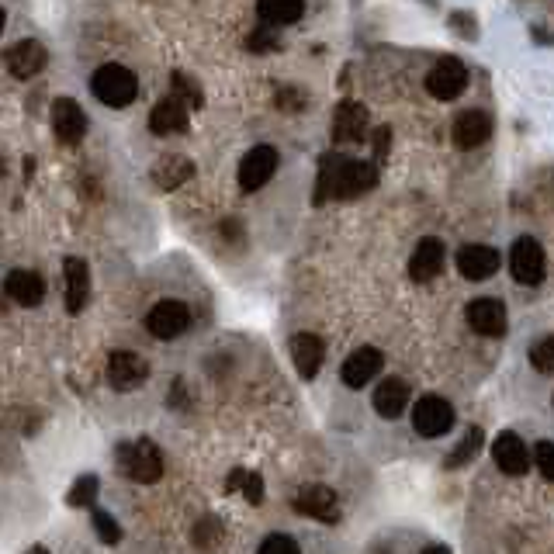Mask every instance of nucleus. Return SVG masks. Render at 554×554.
I'll return each mask as SVG.
<instances>
[{
  "label": "nucleus",
  "mask_w": 554,
  "mask_h": 554,
  "mask_svg": "<svg viewBox=\"0 0 554 554\" xmlns=\"http://www.w3.org/2000/svg\"><path fill=\"white\" fill-rule=\"evenodd\" d=\"M378 184V167L364 160H347V156H323L316 184V205H326L329 198H357V194L371 191Z\"/></svg>",
  "instance_id": "nucleus-1"
},
{
  "label": "nucleus",
  "mask_w": 554,
  "mask_h": 554,
  "mask_svg": "<svg viewBox=\"0 0 554 554\" xmlns=\"http://www.w3.org/2000/svg\"><path fill=\"white\" fill-rule=\"evenodd\" d=\"M91 91L101 104H108V108H125V104L136 101L139 94V80L132 70H125V66L118 63H108L101 66V70L91 77Z\"/></svg>",
  "instance_id": "nucleus-2"
},
{
  "label": "nucleus",
  "mask_w": 554,
  "mask_h": 554,
  "mask_svg": "<svg viewBox=\"0 0 554 554\" xmlns=\"http://www.w3.org/2000/svg\"><path fill=\"white\" fill-rule=\"evenodd\" d=\"M118 464L122 471L132 478V482L142 485H153L163 478V458H160V447L153 440H136V444H122L118 447Z\"/></svg>",
  "instance_id": "nucleus-3"
},
{
  "label": "nucleus",
  "mask_w": 554,
  "mask_h": 554,
  "mask_svg": "<svg viewBox=\"0 0 554 554\" xmlns=\"http://www.w3.org/2000/svg\"><path fill=\"white\" fill-rule=\"evenodd\" d=\"M451 426H454V409L447 399H440V395H423V399L416 402L413 430L419 433V437H426V440L444 437Z\"/></svg>",
  "instance_id": "nucleus-4"
},
{
  "label": "nucleus",
  "mask_w": 554,
  "mask_h": 554,
  "mask_svg": "<svg viewBox=\"0 0 554 554\" xmlns=\"http://www.w3.org/2000/svg\"><path fill=\"white\" fill-rule=\"evenodd\" d=\"M464 87H468V70L454 56L437 59L433 70L426 73V91L437 97V101H454V97L464 94Z\"/></svg>",
  "instance_id": "nucleus-5"
},
{
  "label": "nucleus",
  "mask_w": 554,
  "mask_h": 554,
  "mask_svg": "<svg viewBox=\"0 0 554 554\" xmlns=\"http://www.w3.org/2000/svg\"><path fill=\"white\" fill-rule=\"evenodd\" d=\"M509 271H513L516 284H527V288H534V284H541L544 277V250L537 239L530 236H520L513 243V250H509Z\"/></svg>",
  "instance_id": "nucleus-6"
},
{
  "label": "nucleus",
  "mask_w": 554,
  "mask_h": 554,
  "mask_svg": "<svg viewBox=\"0 0 554 554\" xmlns=\"http://www.w3.org/2000/svg\"><path fill=\"white\" fill-rule=\"evenodd\" d=\"M295 509L319 523L340 520V499H336V492L329 489V485H302L295 496Z\"/></svg>",
  "instance_id": "nucleus-7"
},
{
  "label": "nucleus",
  "mask_w": 554,
  "mask_h": 554,
  "mask_svg": "<svg viewBox=\"0 0 554 554\" xmlns=\"http://www.w3.org/2000/svg\"><path fill=\"white\" fill-rule=\"evenodd\" d=\"M277 170V149L274 146H253L239 163V187L243 191H260Z\"/></svg>",
  "instance_id": "nucleus-8"
},
{
  "label": "nucleus",
  "mask_w": 554,
  "mask_h": 554,
  "mask_svg": "<svg viewBox=\"0 0 554 554\" xmlns=\"http://www.w3.org/2000/svg\"><path fill=\"white\" fill-rule=\"evenodd\" d=\"M187 326H191V312H187L184 302H160V305H153L146 316V329L156 340H174V336H181Z\"/></svg>",
  "instance_id": "nucleus-9"
},
{
  "label": "nucleus",
  "mask_w": 554,
  "mask_h": 554,
  "mask_svg": "<svg viewBox=\"0 0 554 554\" xmlns=\"http://www.w3.org/2000/svg\"><path fill=\"white\" fill-rule=\"evenodd\" d=\"M146 378H149V364L139 354H132V350H118V354L108 357V385L118 388V392H132Z\"/></svg>",
  "instance_id": "nucleus-10"
},
{
  "label": "nucleus",
  "mask_w": 554,
  "mask_h": 554,
  "mask_svg": "<svg viewBox=\"0 0 554 554\" xmlns=\"http://www.w3.org/2000/svg\"><path fill=\"white\" fill-rule=\"evenodd\" d=\"M52 132H56V139L66 142V146H77V142L84 139L87 115L80 111V104L73 101V97H59V101L52 104Z\"/></svg>",
  "instance_id": "nucleus-11"
},
{
  "label": "nucleus",
  "mask_w": 554,
  "mask_h": 554,
  "mask_svg": "<svg viewBox=\"0 0 554 554\" xmlns=\"http://www.w3.org/2000/svg\"><path fill=\"white\" fill-rule=\"evenodd\" d=\"M444 243L433 236L419 239L413 257H409V277H413L416 284H430L433 277H437L440 271H444Z\"/></svg>",
  "instance_id": "nucleus-12"
},
{
  "label": "nucleus",
  "mask_w": 554,
  "mask_h": 554,
  "mask_svg": "<svg viewBox=\"0 0 554 554\" xmlns=\"http://www.w3.org/2000/svg\"><path fill=\"white\" fill-rule=\"evenodd\" d=\"M385 368V357L374 347H357L354 354L343 361V385L347 388H364L368 381L378 378V371Z\"/></svg>",
  "instance_id": "nucleus-13"
},
{
  "label": "nucleus",
  "mask_w": 554,
  "mask_h": 554,
  "mask_svg": "<svg viewBox=\"0 0 554 554\" xmlns=\"http://www.w3.org/2000/svg\"><path fill=\"white\" fill-rule=\"evenodd\" d=\"M468 326L482 336H503L506 333V305L499 298H475L468 305Z\"/></svg>",
  "instance_id": "nucleus-14"
},
{
  "label": "nucleus",
  "mask_w": 554,
  "mask_h": 554,
  "mask_svg": "<svg viewBox=\"0 0 554 554\" xmlns=\"http://www.w3.org/2000/svg\"><path fill=\"white\" fill-rule=\"evenodd\" d=\"M492 461H496V468L506 471V475H527L530 451L516 433L506 430V433H499L496 444H492Z\"/></svg>",
  "instance_id": "nucleus-15"
},
{
  "label": "nucleus",
  "mask_w": 554,
  "mask_h": 554,
  "mask_svg": "<svg viewBox=\"0 0 554 554\" xmlns=\"http://www.w3.org/2000/svg\"><path fill=\"white\" fill-rule=\"evenodd\" d=\"M368 132V108L357 101H343L333 111V139L336 142H361Z\"/></svg>",
  "instance_id": "nucleus-16"
},
{
  "label": "nucleus",
  "mask_w": 554,
  "mask_h": 554,
  "mask_svg": "<svg viewBox=\"0 0 554 554\" xmlns=\"http://www.w3.org/2000/svg\"><path fill=\"white\" fill-rule=\"evenodd\" d=\"M499 264H503L499 253L482 243H471L458 253V271L468 277V281H489V277L499 271Z\"/></svg>",
  "instance_id": "nucleus-17"
},
{
  "label": "nucleus",
  "mask_w": 554,
  "mask_h": 554,
  "mask_svg": "<svg viewBox=\"0 0 554 554\" xmlns=\"http://www.w3.org/2000/svg\"><path fill=\"white\" fill-rule=\"evenodd\" d=\"M489 136H492L489 111L468 108V111H461L458 122H454V142H458V149H475V146H482Z\"/></svg>",
  "instance_id": "nucleus-18"
},
{
  "label": "nucleus",
  "mask_w": 554,
  "mask_h": 554,
  "mask_svg": "<svg viewBox=\"0 0 554 554\" xmlns=\"http://www.w3.org/2000/svg\"><path fill=\"white\" fill-rule=\"evenodd\" d=\"M323 357H326V347L316 333H298L291 336V361L302 378H316L319 368H323Z\"/></svg>",
  "instance_id": "nucleus-19"
},
{
  "label": "nucleus",
  "mask_w": 554,
  "mask_h": 554,
  "mask_svg": "<svg viewBox=\"0 0 554 554\" xmlns=\"http://www.w3.org/2000/svg\"><path fill=\"white\" fill-rule=\"evenodd\" d=\"M187 115H191L187 104H181L174 94H170L149 111V129H153L156 136H177V132L187 129Z\"/></svg>",
  "instance_id": "nucleus-20"
},
{
  "label": "nucleus",
  "mask_w": 554,
  "mask_h": 554,
  "mask_svg": "<svg viewBox=\"0 0 554 554\" xmlns=\"http://www.w3.org/2000/svg\"><path fill=\"white\" fill-rule=\"evenodd\" d=\"M42 66H46V46L35 39L18 42V46H11V52H7V70L18 80H32Z\"/></svg>",
  "instance_id": "nucleus-21"
},
{
  "label": "nucleus",
  "mask_w": 554,
  "mask_h": 554,
  "mask_svg": "<svg viewBox=\"0 0 554 554\" xmlns=\"http://www.w3.org/2000/svg\"><path fill=\"white\" fill-rule=\"evenodd\" d=\"M63 271H66V312L77 316L87 305V295H91V271H87V264L80 257H66Z\"/></svg>",
  "instance_id": "nucleus-22"
},
{
  "label": "nucleus",
  "mask_w": 554,
  "mask_h": 554,
  "mask_svg": "<svg viewBox=\"0 0 554 554\" xmlns=\"http://www.w3.org/2000/svg\"><path fill=\"white\" fill-rule=\"evenodd\" d=\"M4 291L14 298L18 305H25V309H32V305H42V298H46V284H42V277L35 271H11L4 281Z\"/></svg>",
  "instance_id": "nucleus-23"
},
{
  "label": "nucleus",
  "mask_w": 554,
  "mask_h": 554,
  "mask_svg": "<svg viewBox=\"0 0 554 554\" xmlns=\"http://www.w3.org/2000/svg\"><path fill=\"white\" fill-rule=\"evenodd\" d=\"M406 402H409V385L402 378H385L378 385V392H374V409H378V416H385V419L402 416Z\"/></svg>",
  "instance_id": "nucleus-24"
},
{
  "label": "nucleus",
  "mask_w": 554,
  "mask_h": 554,
  "mask_svg": "<svg viewBox=\"0 0 554 554\" xmlns=\"http://www.w3.org/2000/svg\"><path fill=\"white\" fill-rule=\"evenodd\" d=\"M194 177V163L187 156H163L160 163L153 167V181L160 191H177L184 181Z\"/></svg>",
  "instance_id": "nucleus-25"
},
{
  "label": "nucleus",
  "mask_w": 554,
  "mask_h": 554,
  "mask_svg": "<svg viewBox=\"0 0 554 554\" xmlns=\"http://www.w3.org/2000/svg\"><path fill=\"white\" fill-rule=\"evenodd\" d=\"M257 14L267 25H295L305 14V0H257Z\"/></svg>",
  "instance_id": "nucleus-26"
},
{
  "label": "nucleus",
  "mask_w": 554,
  "mask_h": 554,
  "mask_svg": "<svg viewBox=\"0 0 554 554\" xmlns=\"http://www.w3.org/2000/svg\"><path fill=\"white\" fill-rule=\"evenodd\" d=\"M226 492H243L246 503L260 506L264 503V478H260L257 471H232L226 482Z\"/></svg>",
  "instance_id": "nucleus-27"
},
{
  "label": "nucleus",
  "mask_w": 554,
  "mask_h": 554,
  "mask_svg": "<svg viewBox=\"0 0 554 554\" xmlns=\"http://www.w3.org/2000/svg\"><path fill=\"white\" fill-rule=\"evenodd\" d=\"M97 489H101V482H97V475H80L77 482H73L70 496H66V503L73 509H87L97 503Z\"/></svg>",
  "instance_id": "nucleus-28"
},
{
  "label": "nucleus",
  "mask_w": 554,
  "mask_h": 554,
  "mask_svg": "<svg viewBox=\"0 0 554 554\" xmlns=\"http://www.w3.org/2000/svg\"><path fill=\"white\" fill-rule=\"evenodd\" d=\"M478 447H482V430L478 426H471L468 433L461 437V444L454 447V454H447V468H461V464H468L471 458L478 454Z\"/></svg>",
  "instance_id": "nucleus-29"
},
{
  "label": "nucleus",
  "mask_w": 554,
  "mask_h": 554,
  "mask_svg": "<svg viewBox=\"0 0 554 554\" xmlns=\"http://www.w3.org/2000/svg\"><path fill=\"white\" fill-rule=\"evenodd\" d=\"M170 80H174V97H177L181 104H187V111H191V108H201V87L194 84V80L187 77V73H174Z\"/></svg>",
  "instance_id": "nucleus-30"
},
{
  "label": "nucleus",
  "mask_w": 554,
  "mask_h": 554,
  "mask_svg": "<svg viewBox=\"0 0 554 554\" xmlns=\"http://www.w3.org/2000/svg\"><path fill=\"white\" fill-rule=\"evenodd\" d=\"M94 530L104 544H118L122 541V527L115 523V516H108L104 509H94Z\"/></svg>",
  "instance_id": "nucleus-31"
},
{
  "label": "nucleus",
  "mask_w": 554,
  "mask_h": 554,
  "mask_svg": "<svg viewBox=\"0 0 554 554\" xmlns=\"http://www.w3.org/2000/svg\"><path fill=\"white\" fill-rule=\"evenodd\" d=\"M530 364H534L541 374H551L554 371V340L551 336H544L537 347H530Z\"/></svg>",
  "instance_id": "nucleus-32"
},
{
  "label": "nucleus",
  "mask_w": 554,
  "mask_h": 554,
  "mask_svg": "<svg viewBox=\"0 0 554 554\" xmlns=\"http://www.w3.org/2000/svg\"><path fill=\"white\" fill-rule=\"evenodd\" d=\"M219 537H222V523L215 520V516H205V520L194 527V544H201V548L219 544Z\"/></svg>",
  "instance_id": "nucleus-33"
},
{
  "label": "nucleus",
  "mask_w": 554,
  "mask_h": 554,
  "mask_svg": "<svg viewBox=\"0 0 554 554\" xmlns=\"http://www.w3.org/2000/svg\"><path fill=\"white\" fill-rule=\"evenodd\" d=\"M534 461H537V468H541L544 482H554V444L551 440H541V444L534 447Z\"/></svg>",
  "instance_id": "nucleus-34"
},
{
  "label": "nucleus",
  "mask_w": 554,
  "mask_h": 554,
  "mask_svg": "<svg viewBox=\"0 0 554 554\" xmlns=\"http://www.w3.org/2000/svg\"><path fill=\"white\" fill-rule=\"evenodd\" d=\"M257 554H302V551H298V544L291 541L288 534H271L264 544H260Z\"/></svg>",
  "instance_id": "nucleus-35"
},
{
  "label": "nucleus",
  "mask_w": 554,
  "mask_h": 554,
  "mask_svg": "<svg viewBox=\"0 0 554 554\" xmlns=\"http://www.w3.org/2000/svg\"><path fill=\"white\" fill-rule=\"evenodd\" d=\"M274 104H277L281 111H302L305 94L298 91V87H281V91L274 94Z\"/></svg>",
  "instance_id": "nucleus-36"
},
{
  "label": "nucleus",
  "mask_w": 554,
  "mask_h": 554,
  "mask_svg": "<svg viewBox=\"0 0 554 554\" xmlns=\"http://www.w3.org/2000/svg\"><path fill=\"white\" fill-rule=\"evenodd\" d=\"M451 25H458V35H461V39H475V35H478L475 18H471V14H464V11H454V14H451Z\"/></svg>",
  "instance_id": "nucleus-37"
},
{
  "label": "nucleus",
  "mask_w": 554,
  "mask_h": 554,
  "mask_svg": "<svg viewBox=\"0 0 554 554\" xmlns=\"http://www.w3.org/2000/svg\"><path fill=\"white\" fill-rule=\"evenodd\" d=\"M250 49H253V52L277 49V39L271 35V28H260V32H253V35H250Z\"/></svg>",
  "instance_id": "nucleus-38"
},
{
  "label": "nucleus",
  "mask_w": 554,
  "mask_h": 554,
  "mask_svg": "<svg viewBox=\"0 0 554 554\" xmlns=\"http://www.w3.org/2000/svg\"><path fill=\"white\" fill-rule=\"evenodd\" d=\"M388 139H392V129H378V132H374V156H378V163L388 156Z\"/></svg>",
  "instance_id": "nucleus-39"
},
{
  "label": "nucleus",
  "mask_w": 554,
  "mask_h": 554,
  "mask_svg": "<svg viewBox=\"0 0 554 554\" xmlns=\"http://www.w3.org/2000/svg\"><path fill=\"white\" fill-rule=\"evenodd\" d=\"M423 554H451V551H447L444 544H430V548H426Z\"/></svg>",
  "instance_id": "nucleus-40"
},
{
  "label": "nucleus",
  "mask_w": 554,
  "mask_h": 554,
  "mask_svg": "<svg viewBox=\"0 0 554 554\" xmlns=\"http://www.w3.org/2000/svg\"><path fill=\"white\" fill-rule=\"evenodd\" d=\"M28 554H49V551H46V548H42V544H35V548H32V551H28Z\"/></svg>",
  "instance_id": "nucleus-41"
},
{
  "label": "nucleus",
  "mask_w": 554,
  "mask_h": 554,
  "mask_svg": "<svg viewBox=\"0 0 554 554\" xmlns=\"http://www.w3.org/2000/svg\"><path fill=\"white\" fill-rule=\"evenodd\" d=\"M0 32H4V11H0Z\"/></svg>",
  "instance_id": "nucleus-42"
},
{
  "label": "nucleus",
  "mask_w": 554,
  "mask_h": 554,
  "mask_svg": "<svg viewBox=\"0 0 554 554\" xmlns=\"http://www.w3.org/2000/svg\"><path fill=\"white\" fill-rule=\"evenodd\" d=\"M423 4H430V7H437V0H423Z\"/></svg>",
  "instance_id": "nucleus-43"
},
{
  "label": "nucleus",
  "mask_w": 554,
  "mask_h": 554,
  "mask_svg": "<svg viewBox=\"0 0 554 554\" xmlns=\"http://www.w3.org/2000/svg\"><path fill=\"white\" fill-rule=\"evenodd\" d=\"M0 174H4V167H0Z\"/></svg>",
  "instance_id": "nucleus-44"
}]
</instances>
